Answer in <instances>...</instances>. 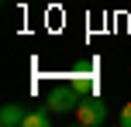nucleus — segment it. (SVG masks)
Returning <instances> with one entry per match:
<instances>
[{
	"instance_id": "obj_1",
	"label": "nucleus",
	"mask_w": 131,
	"mask_h": 127,
	"mask_svg": "<svg viewBox=\"0 0 131 127\" xmlns=\"http://www.w3.org/2000/svg\"><path fill=\"white\" fill-rule=\"evenodd\" d=\"M107 120V103L100 100L97 93H90L86 100H79V107H76V124H83V127H100Z\"/></svg>"
},
{
	"instance_id": "obj_2",
	"label": "nucleus",
	"mask_w": 131,
	"mask_h": 127,
	"mask_svg": "<svg viewBox=\"0 0 131 127\" xmlns=\"http://www.w3.org/2000/svg\"><path fill=\"white\" fill-rule=\"evenodd\" d=\"M79 100H83V93H76L72 86L55 89V93H48V110H52V114H76Z\"/></svg>"
},
{
	"instance_id": "obj_3",
	"label": "nucleus",
	"mask_w": 131,
	"mask_h": 127,
	"mask_svg": "<svg viewBox=\"0 0 131 127\" xmlns=\"http://www.w3.org/2000/svg\"><path fill=\"white\" fill-rule=\"evenodd\" d=\"M69 86L76 89V93L90 96V93H97V89H100V82H97V72H93V69H76V72L69 76Z\"/></svg>"
},
{
	"instance_id": "obj_4",
	"label": "nucleus",
	"mask_w": 131,
	"mask_h": 127,
	"mask_svg": "<svg viewBox=\"0 0 131 127\" xmlns=\"http://www.w3.org/2000/svg\"><path fill=\"white\" fill-rule=\"evenodd\" d=\"M24 117H28V110H21L17 103H7L0 110V124L4 127H24Z\"/></svg>"
},
{
	"instance_id": "obj_5",
	"label": "nucleus",
	"mask_w": 131,
	"mask_h": 127,
	"mask_svg": "<svg viewBox=\"0 0 131 127\" xmlns=\"http://www.w3.org/2000/svg\"><path fill=\"white\" fill-rule=\"evenodd\" d=\"M48 120H52V110H48V103H45V107H38V110H28L24 127H48Z\"/></svg>"
},
{
	"instance_id": "obj_6",
	"label": "nucleus",
	"mask_w": 131,
	"mask_h": 127,
	"mask_svg": "<svg viewBox=\"0 0 131 127\" xmlns=\"http://www.w3.org/2000/svg\"><path fill=\"white\" fill-rule=\"evenodd\" d=\"M121 127H131V103L121 107Z\"/></svg>"
}]
</instances>
